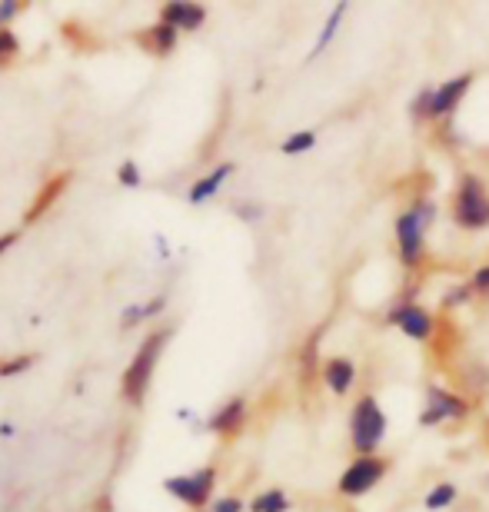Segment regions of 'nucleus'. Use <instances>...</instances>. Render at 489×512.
<instances>
[{
	"mask_svg": "<svg viewBox=\"0 0 489 512\" xmlns=\"http://www.w3.org/2000/svg\"><path fill=\"white\" fill-rule=\"evenodd\" d=\"M466 296H470V290L466 286H460V290L446 293V306H456V303H466Z\"/></svg>",
	"mask_w": 489,
	"mask_h": 512,
	"instance_id": "nucleus-27",
	"label": "nucleus"
},
{
	"mask_svg": "<svg viewBox=\"0 0 489 512\" xmlns=\"http://www.w3.org/2000/svg\"><path fill=\"white\" fill-rule=\"evenodd\" d=\"M473 286H476V290H489V266H480V270H476Z\"/></svg>",
	"mask_w": 489,
	"mask_h": 512,
	"instance_id": "nucleus-25",
	"label": "nucleus"
},
{
	"mask_svg": "<svg viewBox=\"0 0 489 512\" xmlns=\"http://www.w3.org/2000/svg\"><path fill=\"white\" fill-rule=\"evenodd\" d=\"M243 413H247V403H243V399H233V403H227L217 416L210 419V429H213V433L230 436L233 429L243 423Z\"/></svg>",
	"mask_w": 489,
	"mask_h": 512,
	"instance_id": "nucleus-14",
	"label": "nucleus"
},
{
	"mask_svg": "<svg viewBox=\"0 0 489 512\" xmlns=\"http://www.w3.org/2000/svg\"><path fill=\"white\" fill-rule=\"evenodd\" d=\"M34 366V356H17V360H7V363H0V376L4 380H10V376H17V373H24V370H30Z\"/></svg>",
	"mask_w": 489,
	"mask_h": 512,
	"instance_id": "nucleus-21",
	"label": "nucleus"
},
{
	"mask_svg": "<svg viewBox=\"0 0 489 512\" xmlns=\"http://www.w3.org/2000/svg\"><path fill=\"white\" fill-rule=\"evenodd\" d=\"M207 17V10L197 4H167L163 7V24L177 27V30H197Z\"/></svg>",
	"mask_w": 489,
	"mask_h": 512,
	"instance_id": "nucleus-11",
	"label": "nucleus"
},
{
	"mask_svg": "<svg viewBox=\"0 0 489 512\" xmlns=\"http://www.w3.org/2000/svg\"><path fill=\"white\" fill-rule=\"evenodd\" d=\"M386 476V463L376 456H360L353 459V466H346V473L340 476V493L350 499H360L370 493L373 486H380V479Z\"/></svg>",
	"mask_w": 489,
	"mask_h": 512,
	"instance_id": "nucleus-6",
	"label": "nucleus"
},
{
	"mask_svg": "<svg viewBox=\"0 0 489 512\" xmlns=\"http://www.w3.org/2000/svg\"><path fill=\"white\" fill-rule=\"evenodd\" d=\"M350 439L356 453L363 456H373V449H380V443L386 439V413L373 396L356 399L350 416Z\"/></svg>",
	"mask_w": 489,
	"mask_h": 512,
	"instance_id": "nucleus-2",
	"label": "nucleus"
},
{
	"mask_svg": "<svg viewBox=\"0 0 489 512\" xmlns=\"http://www.w3.org/2000/svg\"><path fill=\"white\" fill-rule=\"evenodd\" d=\"M453 499H456V486L453 483H440V486L430 489V496H426V509L440 512L446 506H453Z\"/></svg>",
	"mask_w": 489,
	"mask_h": 512,
	"instance_id": "nucleus-18",
	"label": "nucleus"
},
{
	"mask_svg": "<svg viewBox=\"0 0 489 512\" xmlns=\"http://www.w3.org/2000/svg\"><path fill=\"white\" fill-rule=\"evenodd\" d=\"M120 183H127V187H137L140 183V173L134 163H124V167H120Z\"/></svg>",
	"mask_w": 489,
	"mask_h": 512,
	"instance_id": "nucleus-23",
	"label": "nucleus"
},
{
	"mask_svg": "<svg viewBox=\"0 0 489 512\" xmlns=\"http://www.w3.org/2000/svg\"><path fill=\"white\" fill-rule=\"evenodd\" d=\"M390 323L400 326V330L410 336V340H430L433 330H436L433 313L423 310V306H416V303H406V300L396 303L393 310H390Z\"/></svg>",
	"mask_w": 489,
	"mask_h": 512,
	"instance_id": "nucleus-9",
	"label": "nucleus"
},
{
	"mask_svg": "<svg viewBox=\"0 0 489 512\" xmlns=\"http://www.w3.org/2000/svg\"><path fill=\"white\" fill-rule=\"evenodd\" d=\"M346 7L350 4H336L333 10H330V17H326V24H323V30H320V37H317V44H313V50H310V57H320L323 50H326V44L336 37V27H340V20H343V14H346Z\"/></svg>",
	"mask_w": 489,
	"mask_h": 512,
	"instance_id": "nucleus-16",
	"label": "nucleus"
},
{
	"mask_svg": "<svg viewBox=\"0 0 489 512\" xmlns=\"http://www.w3.org/2000/svg\"><path fill=\"white\" fill-rule=\"evenodd\" d=\"M433 220H436L433 200H416L410 210L396 217V247H400V260L406 266H416L423 260V240Z\"/></svg>",
	"mask_w": 489,
	"mask_h": 512,
	"instance_id": "nucleus-1",
	"label": "nucleus"
},
{
	"mask_svg": "<svg viewBox=\"0 0 489 512\" xmlns=\"http://www.w3.org/2000/svg\"><path fill=\"white\" fill-rule=\"evenodd\" d=\"M233 173L230 163H220L217 170L210 173V177H203L200 183H193V190H190V203H203V200H210L213 193H217L223 187V180H227Z\"/></svg>",
	"mask_w": 489,
	"mask_h": 512,
	"instance_id": "nucleus-15",
	"label": "nucleus"
},
{
	"mask_svg": "<svg viewBox=\"0 0 489 512\" xmlns=\"http://www.w3.org/2000/svg\"><path fill=\"white\" fill-rule=\"evenodd\" d=\"M323 380L336 396H343V393H350L356 383V366L350 360H343V356H333V360H326L323 366Z\"/></svg>",
	"mask_w": 489,
	"mask_h": 512,
	"instance_id": "nucleus-10",
	"label": "nucleus"
},
{
	"mask_svg": "<svg viewBox=\"0 0 489 512\" xmlns=\"http://www.w3.org/2000/svg\"><path fill=\"white\" fill-rule=\"evenodd\" d=\"M453 217L463 230H483L489 227V190L480 177L466 173L456 187V200H453Z\"/></svg>",
	"mask_w": 489,
	"mask_h": 512,
	"instance_id": "nucleus-4",
	"label": "nucleus"
},
{
	"mask_svg": "<svg viewBox=\"0 0 489 512\" xmlns=\"http://www.w3.org/2000/svg\"><path fill=\"white\" fill-rule=\"evenodd\" d=\"M253 512H287L290 509V499L283 489H267V493H260L253 499Z\"/></svg>",
	"mask_w": 489,
	"mask_h": 512,
	"instance_id": "nucleus-17",
	"label": "nucleus"
},
{
	"mask_svg": "<svg viewBox=\"0 0 489 512\" xmlns=\"http://www.w3.org/2000/svg\"><path fill=\"white\" fill-rule=\"evenodd\" d=\"M210 512H240V499H220Z\"/></svg>",
	"mask_w": 489,
	"mask_h": 512,
	"instance_id": "nucleus-26",
	"label": "nucleus"
},
{
	"mask_svg": "<svg viewBox=\"0 0 489 512\" xmlns=\"http://www.w3.org/2000/svg\"><path fill=\"white\" fill-rule=\"evenodd\" d=\"M177 34H180L177 27L157 24V27H150V30H144V34H140V44H144L147 50H154V54H170L173 44H177Z\"/></svg>",
	"mask_w": 489,
	"mask_h": 512,
	"instance_id": "nucleus-13",
	"label": "nucleus"
},
{
	"mask_svg": "<svg viewBox=\"0 0 489 512\" xmlns=\"http://www.w3.org/2000/svg\"><path fill=\"white\" fill-rule=\"evenodd\" d=\"M67 183H70V173H57V177H50L47 183H44V190L37 193V200L30 203V210H27V223H34V220H40L47 213V207L54 203L60 193L67 190Z\"/></svg>",
	"mask_w": 489,
	"mask_h": 512,
	"instance_id": "nucleus-12",
	"label": "nucleus"
},
{
	"mask_svg": "<svg viewBox=\"0 0 489 512\" xmlns=\"http://www.w3.org/2000/svg\"><path fill=\"white\" fill-rule=\"evenodd\" d=\"M213 479H217L213 469H197L193 476H173L163 486H167V493L183 499L187 506H203L213 493Z\"/></svg>",
	"mask_w": 489,
	"mask_h": 512,
	"instance_id": "nucleus-8",
	"label": "nucleus"
},
{
	"mask_svg": "<svg viewBox=\"0 0 489 512\" xmlns=\"http://www.w3.org/2000/svg\"><path fill=\"white\" fill-rule=\"evenodd\" d=\"M466 413H470V406H466L463 396H456L443 386H430L426 389V406L420 413V423L440 426V423H453V419H463Z\"/></svg>",
	"mask_w": 489,
	"mask_h": 512,
	"instance_id": "nucleus-7",
	"label": "nucleus"
},
{
	"mask_svg": "<svg viewBox=\"0 0 489 512\" xmlns=\"http://www.w3.org/2000/svg\"><path fill=\"white\" fill-rule=\"evenodd\" d=\"M470 84H473V77L463 74V77L446 80L443 87L423 90L420 100H416V117H446V114H453V110L460 107V100L466 97V90H470Z\"/></svg>",
	"mask_w": 489,
	"mask_h": 512,
	"instance_id": "nucleus-5",
	"label": "nucleus"
},
{
	"mask_svg": "<svg viewBox=\"0 0 489 512\" xmlns=\"http://www.w3.org/2000/svg\"><path fill=\"white\" fill-rule=\"evenodd\" d=\"M17 10H24V4H17V0H4V4H0V24H4V20L14 17Z\"/></svg>",
	"mask_w": 489,
	"mask_h": 512,
	"instance_id": "nucleus-24",
	"label": "nucleus"
},
{
	"mask_svg": "<svg viewBox=\"0 0 489 512\" xmlns=\"http://www.w3.org/2000/svg\"><path fill=\"white\" fill-rule=\"evenodd\" d=\"M317 147V133L313 130H300V133H293V137H287L283 140V153H287V157H293V153H303V150H313Z\"/></svg>",
	"mask_w": 489,
	"mask_h": 512,
	"instance_id": "nucleus-19",
	"label": "nucleus"
},
{
	"mask_svg": "<svg viewBox=\"0 0 489 512\" xmlns=\"http://www.w3.org/2000/svg\"><path fill=\"white\" fill-rule=\"evenodd\" d=\"M14 240H17V233H4V237H0V253H4Z\"/></svg>",
	"mask_w": 489,
	"mask_h": 512,
	"instance_id": "nucleus-28",
	"label": "nucleus"
},
{
	"mask_svg": "<svg viewBox=\"0 0 489 512\" xmlns=\"http://www.w3.org/2000/svg\"><path fill=\"white\" fill-rule=\"evenodd\" d=\"M167 340H170V330H160L154 336H147L144 346H140V353H137V360L127 366V373H124V396L134 406L144 403V393H147L150 380H154V366H157L160 350L167 346Z\"/></svg>",
	"mask_w": 489,
	"mask_h": 512,
	"instance_id": "nucleus-3",
	"label": "nucleus"
},
{
	"mask_svg": "<svg viewBox=\"0 0 489 512\" xmlns=\"http://www.w3.org/2000/svg\"><path fill=\"white\" fill-rule=\"evenodd\" d=\"M17 50H20L17 37L10 34V30H0V64H7V60H14V57H17Z\"/></svg>",
	"mask_w": 489,
	"mask_h": 512,
	"instance_id": "nucleus-22",
	"label": "nucleus"
},
{
	"mask_svg": "<svg viewBox=\"0 0 489 512\" xmlns=\"http://www.w3.org/2000/svg\"><path fill=\"white\" fill-rule=\"evenodd\" d=\"M163 310V300H154V303H147V306H134V310H127L124 313V323L127 326H134L137 320H147V316H154Z\"/></svg>",
	"mask_w": 489,
	"mask_h": 512,
	"instance_id": "nucleus-20",
	"label": "nucleus"
}]
</instances>
